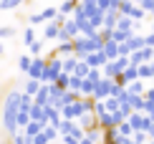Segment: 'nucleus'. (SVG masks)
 I'll list each match as a JSON object with an SVG mask.
<instances>
[{
	"label": "nucleus",
	"instance_id": "9",
	"mask_svg": "<svg viewBox=\"0 0 154 144\" xmlns=\"http://www.w3.org/2000/svg\"><path fill=\"white\" fill-rule=\"evenodd\" d=\"M18 63H20V68H23V71H28V66H30V56H23Z\"/></svg>",
	"mask_w": 154,
	"mask_h": 144
},
{
	"label": "nucleus",
	"instance_id": "4",
	"mask_svg": "<svg viewBox=\"0 0 154 144\" xmlns=\"http://www.w3.org/2000/svg\"><path fill=\"white\" fill-rule=\"evenodd\" d=\"M58 33H61V25L58 23H48L46 30H43V36H46V38H58Z\"/></svg>",
	"mask_w": 154,
	"mask_h": 144
},
{
	"label": "nucleus",
	"instance_id": "7",
	"mask_svg": "<svg viewBox=\"0 0 154 144\" xmlns=\"http://www.w3.org/2000/svg\"><path fill=\"white\" fill-rule=\"evenodd\" d=\"M23 38H25V45H30L35 41V30L33 28H25V33H23Z\"/></svg>",
	"mask_w": 154,
	"mask_h": 144
},
{
	"label": "nucleus",
	"instance_id": "3",
	"mask_svg": "<svg viewBox=\"0 0 154 144\" xmlns=\"http://www.w3.org/2000/svg\"><path fill=\"white\" fill-rule=\"evenodd\" d=\"M38 89H41V81L30 78V81L25 83V94H23V96H28V99H30V96H35V91H38Z\"/></svg>",
	"mask_w": 154,
	"mask_h": 144
},
{
	"label": "nucleus",
	"instance_id": "5",
	"mask_svg": "<svg viewBox=\"0 0 154 144\" xmlns=\"http://www.w3.org/2000/svg\"><path fill=\"white\" fill-rule=\"evenodd\" d=\"M142 76V78H149L152 76V66L149 63H142V66H137V78Z\"/></svg>",
	"mask_w": 154,
	"mask_h": 144
},
{
	"label": "nucleus",
	"instance_id": "8",
	"mask_svg": "<svg viewBox=\"0 0 154 144\" xmlns=\"http://www.w3.org/2000/svg\"><path fill=\"white\" fill-rule=\"evenodd\" d=\"M10 36H15V28H10V25H3V28H0V38H10Z\"/></svg>",
	"mask_w": 154,
	"mask_h": 144
},
{
	"label": "nucleus",
	"instance_id": "2",
	"mask_svg": "<svg viewBox=\"0 0 154 144\" xmlns=\"http://www.w3.org/2000/svg\"><path fill=\"white\" fill-rule=\"evenodd\" d=\"M41 129H43L41 121H28V124H25V134H28V139H33V136L41 132Z\"/></svg>",
	"mask_w": 154,
	"mask_h": 144
},
{
	"label": "nucleus",
	"instance_id": "1",
	"mask_svg": "<svg viewBox=\"0 0 154 144\" xmlns=\"http://www.w3.org/2000/svg\"><path fill=\"white\" fill-rule=\"evenodd\" d=\"M43 68H46V58H30V66H28L25 74H28L30 78H35V81H41Z\"/></svg>",
	"mask_w": 154,
	"mask_h": 144
},
{
	"label": "nucleus",
	"instance_id": "6",
	"mask_svg": "<svg viewBox=\"0 0 154 144\" xmlns=\"http://www.w3.org/2000/svg\"><path fill=\"white\" fill-rule=\"evenodd\" d=\"M58 127H61V132H63V134H71V132H73V127H76V124H73L71 119H66V121H61V124H58Z\"/></svg>",
	"mask_w": 154,
	"mask_h": 144
}]
</instances>
